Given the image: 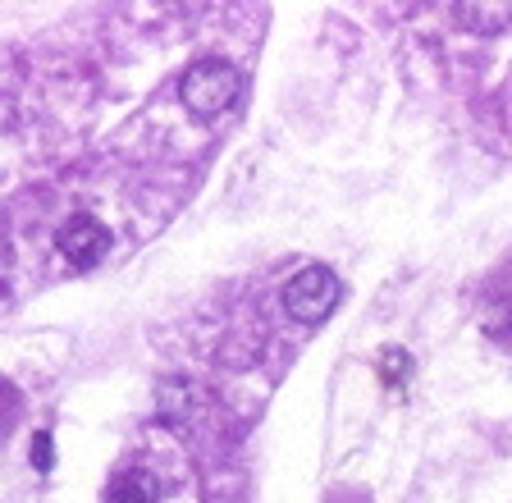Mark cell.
I'll return each instance as SVG.
<instances>
[{
	"mask_svg": "<svg viewBox=\"0 0 512 503\" xmlns=\"http://www.w3.org/2000/svg\"><path fill=\"white\" fill-rule=\"evenodd\" d=\"M160 499V485L151 471H124L110 481V503H156Z\"/></svg>",
	"mask_w": 512,
	"mask_h": 503,
	"instance_id": "4",
	"label": "cell"
},
{
	"mask_svg": "<svg viewBox=\"0 0 512 503\" xmlns=\"http://www.w3.org/2000/svg\"><path fill=\"white\" fill-rule=\"evenodd\" d=\"M106 247H110V229L101 225L96 215H74V220L60 229V252H64V261H74L78 270L96 266V261L106 257Z\"/></svg>",
	"mask_w": 512,
	"mask_h": 503,
	"instance_id": "3",
	"label": "cell"
},
{
	"mask_svg": "<svg viewBox=\"0 0 512 503\" xmlns=\"http://www.w3.org/2000/svg\"><path fill=\"white\" fill-rule=\"evenodd\" d=\"M51 462H55V453H51V435L42 430V435L32 439V467H37V471H51Z\"/></svg>",
	"mask_w": 512,
	"mask_h": 503,
	"instance_id": "7",
	"label": "cell"
},
{
	"mask_svg": "<svg viewBox=\"0 0 512 503\" xmlns=\"http://www.w3.org/2000/svg\"><path fill=\"white\" fill-rule=\"evenodd\" d=\"M334 298H339V284L325 266H307L284 284V307L293 321L302 325H320L334 311Z\"/></svg>",
	"mask_w": 512,
	"mask_h": 503,
	"instance_id": "2",
	"label": "cell"
},
{
	"mask_svg": "<svg viewBox=\"0 0 512 503\" xmlns=\"http://www.w3.org/2000/svg\"><path fill=\"white\" fill-rule=\"evenodd\" d=\"M380 375H384V385L389 389H403L407 385V375H412V357L403 353V348H389L380 362Z\"/></svg>",
	"mask_w": 512,
	"mask_h": 503,
	"instance_id": "6",
	"label": "cell"
},
{
	"mask_svg": "<svg viewBox=\"0 0 512 503\" xmlns=\"http://www.w3.org/2000/svg\"><path fill=\"white\" fill-rule=\"evenodd\" d=\"M238 92H243V78H238L234 65H224V60H197L179 83L183 106L197 119H215L220 110H229L238 101Z\"/></svg>",
	"mask_w": 512,
	"mask_h": 503,
	"instance_id": "1",
	"label": "cell"
},
{
	"mask_svg": "<svg viewBox=\"0 0 512 503\" xmlns=\"http://www.w3.org/2000/svg\"><path fill=\"white\" fill-rule=\"evenodd\" d=\"M453 10H458V23L471 33H499L512 23V5H453Z\"/></svg>",
	"mask_w": 512,
	"mask_h": 503,
	"instance_id": "5",
	"label": "cell"
}]
</instances>
